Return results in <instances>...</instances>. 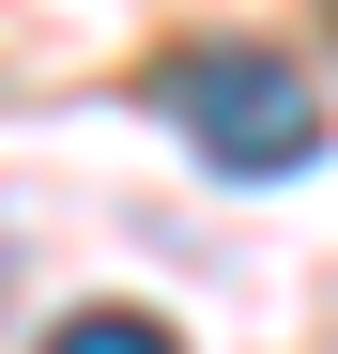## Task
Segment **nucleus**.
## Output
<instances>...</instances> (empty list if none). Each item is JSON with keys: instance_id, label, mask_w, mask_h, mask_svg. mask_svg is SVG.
<instances>
[{"instance_id": "f257e3e1", "label": "nucleus", "mask_w": 338, "mask_h": 354, "mask_svg": "<svg viewBox=\"0 0 338 354\" xmlns=\"http://www.w3.org/2000/svg\"><path fill=\"white\" fill-rule=\"evenodd\" d=\"M154 93H169V124L200 139V169H231V185H292L323 154V93H308L292 46H185Z\"/></svg>"}, {"instance_id": "f03ea898", "label": "nucleus", "mask_w": 338, "mask_h": 354, "mask_svg": "<svg viewBox=\"0 0 338 354\" xmlns=\"http://www.w3.org/2000/svg\"><path fill=\"white\" fill-rule=\"evenodd\" d=\"M46 354H185V339H169L154 308H62V324H46Z\"/></svg>"}]
</instances>
